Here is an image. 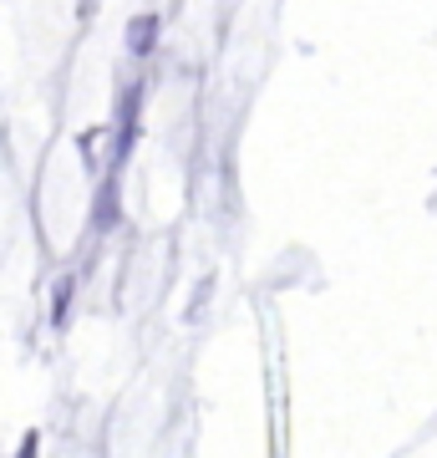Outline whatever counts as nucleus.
Listing matches in <instances>:
<instances>
[{
  "mask_svg": "<svg viewBox=\"0 0 437 458\" xmlns=\"http://www.w3.org/2000/svg\"><path fill=\"white\" fill-rule=\"evenodd\" d=\"M153 31H158V21L153 16H143V21H132V51H147V41H153Z\"/></svg>",
  "mask_w": 437,
  "mask_h": 458,
  "instance_id": "obj_1",
  "label": "nucleus"
}]
</instances>
